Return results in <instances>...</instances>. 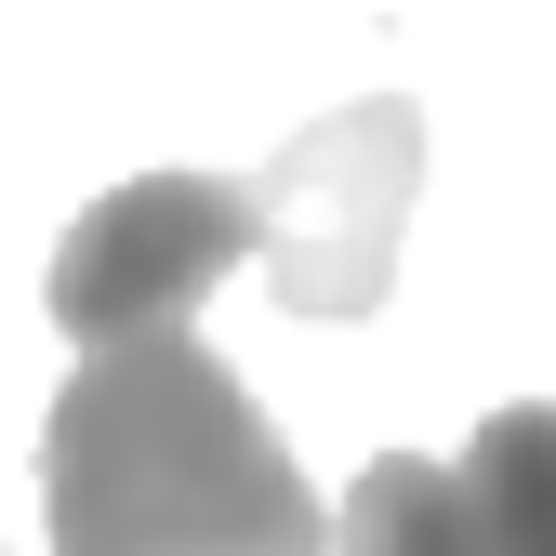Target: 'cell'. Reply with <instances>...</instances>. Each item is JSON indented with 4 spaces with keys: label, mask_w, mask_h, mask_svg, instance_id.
<instances>
[{
    "label": "cell",
    "mask_w": 556,
    "mask_h": 556,
    "mask_svg": "<svg viewBox=\"0 0 556 556\" xmlns=\"http://www.w3.org/2000/svg\"><path fill=\"white\" fill-rule=\"evenodd\" d=\"M265 278L292 318H371L397 292V226L425 186V106L410 93H358L305 119L265 173Z\"/></svg>",
    "instance_id": "cell-2"
},
{
    "label": "cell",
    "mask_w": 556,
    "mask_h": 556,
    "mask_svg": "<svg viewBox=\"0 0 556 556\" xmlns=\"http://www.w3.org/2000/svg\"><path fill=\"white\" fill-rule=\"evenodd\" d=\"M477 491V543L491 556H556V397H504L464 451Z\"/></svg>",
    "instance_id": "cell-5"
},
{
    "label": "cell",
    "mask_w": 556,
    "mask_h": 556,
    "mask_svg": "<svg viewBox=\"0 0 556 556\" xmlns=\"http://www.w3.org/2000/svg\"><path fill=\"white\" fill-rule=\"evenodd\" d=\"M40 517L53 556H331L344 504L305 491L252 384L199 331L80 344L40 410Z\"/></svg>",
    "instance_id": "cell-1"
},
{
    "label": "cell",
    "mask_w": 556,
    "mask_h": 556,
    "mask_svg": "<svg viewBox=\"0 0 556 556\" xmlns=\"http://www.w3.org/2000/svg\"><path fill=\"white\" fill-rule=\"evenodd\" d=\"M265 252V186L239 173H132L106 186L80 226L53 239L40 305L66 344H132V331H186L213 305V278Z\"/></svg>",
    "instance_id": "cell-3"
},
{
    "label": "cell",
    "mask_w": 556,
    "mask_h": 556,
    "mask_svg": "<svg viewBox=\"0 0 556 556\" xmlns=\"http://www.w3.org/2000/svg\"><path fill=\"white\" fill-rule=\"evenodd\" d=\"M344 556H491V543H477V491H464V464L371 451L358 491H344Z\"/></svg>",
    "instance_id": "cell-4"
}]
</instances>
